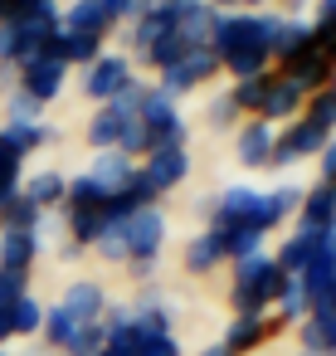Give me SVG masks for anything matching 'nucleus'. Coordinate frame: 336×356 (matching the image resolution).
<instances>
[{
	"label": "nucleus",
	"mask_w": 336,
	"mask_h": 356,
	"mask_svg": "<svg viewBox=\"0 0 336 356\" xmlns=\"http://www.w3.org/2000/svg\"><path fill=\"white\" fill-rule=\"evenodd\" d=\"M166 210L161 205H142V210H132L127 220H122V234H127V264H156L161 259V249H166Z\"/></svg>",
	"instance_id": "6"
},
{
	"label": "nucleus",
	"mask_w": 336,
	"mask_h": 356,
	"mask_svg": "<svg viewBox=\"0 0 336 356\" xmlns=\"http://www.w3.org/2000/svg\"><path fill=\"white\" fill-rule=\"evenodd\" d=\"M273 132H278V127H268L263 118L239 122V127H234V156H239V166H249V171H268V156H273Z\"/></svg>",
	"instance_id": "13"
},
{
	"label": "nucleus",
	"mask_w": 336,
	"mask_h": 356,
	"mask_svg": "<svg viewBox=\"0 0 336 356\" xmlns=\"http://www.w3.org/2000/svg\"><path fill=\"white\" fill-rule=\"evenodd\" d=\"M137 79V64H132V54H122V49H103L83 74H78V88H83V98L88 103H108V98H117L127 83Z\"/></svg>",
	"instance_id": "5"
},
{
	"label": "nucleus",
	"mask_w": 336,
	"mask_h": 356,
	"mask_svg": "<svg viewBox=\"0 0 336 356\" xmlns=\"http://www.w3.org/2000/svg\"><path fill=\"white\" fill-rule=\"evenodd\" d=\"M137 356H185V351H180V341H176V332H161V337H142V346H137Z\"/></svg>",
	"instance_id": "42"
},
{
	"label": "nucleus",
	"mask_w": 336,
	"mask_h": 356,
	"mask_svg": "<svg viewBox=\"0 0 336 356\" xmlns=\"http://www.w3.org/2000/svg\"><path fill=\"white\" fill-rule=\"evenodd\" d=\"M273 322H302L307 317V293H302V283L287 273V283H283V293H278V302H273Z\"/></svg>",
	"instance_id": "34"
},
{
	"label": "nucleus",
	"mask_w": 336,
	"mask_h": 356,
	"mask_svg": "<svg viewBox=\"0 0 336 356\" xmlns=\"http://www.w3.org/2000/svg\"><path fill=\"white\" fill-rule=\"evenodd\" d=\"M326 322V356H336V317H321Z\"/></svg>",
	"instance_id": "47"
},
{
	"label": "nucleus",
	"mask_w": 336,
	"mask_h": 356,
	"mask_svg": "<svg viewBox=\"0 0 336 356\" xmlns=\"http://www.w3.org/2000/svg\"><path fill=\"white\" fill-rule=\"evenodd\" d=\"M142 88H146V79H132V83L117 93V98H108L103 108H93V118H88V132H83L93 152H117V142H122L127 122H137Z\"/></svg>",
	"instance_id": "3"
},
{
	"label": "nucleus",
	"mask_w": 336,
	"mask_h": 356,
	"mask_svg": "<svg viewBox=\"0 0 336 356\" xmlns=\"http://www.w3.org/2000/svg\"><path fill=\"white\" fill-rule=\"evenodd\" d=\"M331 83H336V59H331Z\"/></svg>",
	"instance_id": "53"
},
{
	"label": "nucleus",
	"mask_w": 336,
	"mask_h": 356,
	"mask_svg": "<svg viewBox=\"0 0 336 356\" xmlns=\"http://www.w3.org/2000/svg\"><path fill=\"white\" fill-rule=\"evenodd\" d=\"M132 171H137V161L122 156V152H93V161H88V176H93L108 195H122L127 181H132Z\"/></svg>",
	"instance_id": "21"
},
{
	"label": "nucleus",
	"mask_w": 336,
	"mask_h": 356,
	"mask_svg": "<svg viewBox=\"0 0 336 356\" xmlns=\"http://www.w3.org/2000/svg\"><path fill=\"white\" fill-rule=\"evenodd\" d=\"M307 6H312V0H283V10H278V15H297V10H307Z\"/></svg>",
	"instance_id": "48"
},
{
	"label": "nucleus",
	"mask_w": 336,
	"mask_h": 356,
	"mask_svg": "<svg viewBox=\"0 0 336 356\" xmlns=\"http://www.w3.org/2000/svg\"><path fill=\"white\" fill-rule=\"evenodd\" d=\"M302 108H307V93H302L292 79H283V74L273 69V74H268V88H263V103H258V118H263L268 127H283V122H297Z\"/></svg>",
	"instance_id": "10"
},
{
	"label": "nucleus",
	"mask_w": 336,
	"mask_h": 356,
	"mask_svg": "<svg viewBox=\"0 0 336 356\" xmlns=\"http://www.w3.org/2000/svg\"><path fill=\"white\" fill-rule=\"evenodd\" d=\"M59 25L64 30H74V35H88V40H103L108 44V35L117 30L103 10H98V0H69V6L59 10Z\"/></svg>",
	"instance_id": "17"
},
{
	"label": "nucleus",
	"mask_w": 336,
	"mask_h": 356,
	"mask_svg": "<svg viewBox=\"0 0 336 356\" xmlns=\"http://www.w3.org/2000/svg\"><path fill=\"white\" fill-rule=\"evenodd\" d=\"M268 332H278L273 317H229L219 346H224L229 356H258V346L268 341Z\"/></svg>",
	"instance_id": "16"
},
{
	"label": "nucleus",
	"mask_w": 336,
	"mask_h": 356,
	"mask_svg": "<svg viewBox=\"0 0 336 356\" xmlns=\"http://www.w3.org/2000/svg\"><path fill=\"white\" fill-rule=\"evenodd\" d=\"M205 122H210V127H215V132H234V127H239V122H244V113H239V108H234V98H229V88H224V93H215V98H210V108H205Z\"/></svg>",
	"instance_id": "36"
},
{
	"label": "nucleus",
	"mask_w": 336,
	"mask_h": 356,
	"mask_svg": "<svg viewBox=\"0 0 336 356\" xmlns=\"http://www.w3.org/2000/svg\"><path fill=\"white\" fill-rule=\"evenodd\" d=\"M185 54H190V44L180 40V30H171V35H161V40H156V44H151V49H146L137 64H142V69H151V74H161V69L180 64Z\"/></svg>",
	"instance_id": "28"
},
{
	"label": "nucleus",
	"mask_w": 336,
	"mask_h": 356,
	"mask_svg": "<svg viewBox=\"0 0 336 356\" xmlns=\"http://www.w3.org/2000/svg\"><path fill=\"white\" fill-rule=\"evenodd\" d=\"M302 49H312V20H302V15H283L278 30H273V40H268L273 64H287V59H297Z\"/></svg>",
	"instance_id": "18"
},
{
	"label": "nucleus",
	"mask_w": 336,
	"mask_h": 356,
	"mask_svg": "<svg viewBox=\"0 0 336 356\" xmlns=\"http://www.w3.org/2000/svg\"><path fill=\"white\" fill-rule=\"evenodd\" d=\"M278 10H215V25H210V49L219 59V74H229L234 83L239 79H263L273 54H268V40L278 30Z\"/></svg>",
	"instance_id": "1"
},
{
	"label": "nucleus",
	"mask_w": 336,
	"mask_h": 356,
	"mask_svg": "<svg viewBox=\"0 0 336 356\" xmlns=\"http://www.w3.org/2000/svg\"><path fill=\"white\" fill-rule=\"evenodd\" d=\"M317 161H321V181H326V186H336V137H326V147H321V156H317Z\"/></svg>",
	"instance_id": "43"
},
{
	"label": "nucleus",
	"mask_w": 336,
	"mask_h": 356,
	"mask_svg": "<svg viewBox=\"0 0 336 356\" xmlns=\"http://www.w3.org/2000/svg\"><path fill=\"white\" fill-rule=\"evenodd\" d=\"M20 186H25V156L15 152V142H10L6 132H0V205L15 200Z\"/></svg>",
	"instance_id": "26"
},
{
	"label": "nucleus",
	"mask_w": 336,
	"mask_h": 356,
	"mask_svg": "<svg viewBox=\"0 0 336 356\" xmlns=\"http://www.w3.org/2000/svg\"><path fill=\"white\" fill-rule=\"evenodd\" d=\"M195 356H229V351H224V346H219V341H210V346H200V351H195Z\"/></svg>",
	"instance_id": "49"
},
{
	"label": "nucleus",
	"mask_w": 336,
	"mask_h": 356,
	"mask_svg": "<svg viewBox=\"0 0 336 356\" xmlns=\"http://www.w3.org/2000/svg\"><path fill=\"white\" fill-rule=\"evenodd\" d=\"M74 332H78V322L59 307V302H49L44 307V327H40V341H44V351H64L69 341H74Z\"/></svg>",
	"instance_id": "29"
},
{
	"label": "nucleus",
	"mask_w": 336,
	"mask_h": 356,
	"mask_svg": "<svg viewBox=\"0 0 336 356\" xmlns=\"http://www.w3.org/2000/svg\"><path fill=\"white\" fill-rule=\"evenodd\" d=\"M15 83H20V69H15V64H0V88H6V93H10Z\"/></svg>",
	"instance_id": "45"
},
{
	"label": "nucleus",
	"mask_w": 336,
	"mask_h": 356,
	"mask_svg": "<svg viewBox=\"0 0 336 356\" xmlns=\"http://www.w3.org/2000/svg\"><path fill=\"white\" fill-rule=\"evenodd\" d=\"M268 74H273V69H268ZM268 74H263V79H239V83H229V98H234V108H239L244 118H258V103H263Z\"/></svg>",
	"instance_id": "35"
},
{
	"label": "nucleus",
	"mask_w": 336,
	"mask_h": 356,
	"mask_svg": "<svg viewBox=\"0 0 336 356\" xmlns=\"http://www.w3.org/2000/svg\"><path fill=\"white\" fill-rule=\"evenodd\" d=\"M59 259H69V264H74V259H83V249H78L74 239H64V244H59Z\"/></svg>",
	"instance_id": "46"
},
{
	"label": "nucleus",
	"mask_w": 336,
	"mask_h": 356,
	"mask_svg": "<svg viewBox=\"0 0 336 356\" xmlns=\"http://www.w3.org/2000/svg\"><path fill=\"white\" fill-rule=\"evenodd\" d=\"M112 195L88 176V171H78V176H69V195H64V205H108Z\"/></svg>",
	"instance_id": "37"
},
{
	"label": "nucleus",
	"mask_w": 336,
	"mask_h": 356,
	"mask_svg": "<svg viewBox=\"0 0 336 356\" xmlns=\"http://www.w3.org/2000/svg\"><path fill=\"white\" fill-rule=\"evenodd\" d=\"M336 10V0H317V15H331Z\"/></svg>",
	"instance_id": "51"
},
{
	"label": "nucleus",
	"mask_w": 336,
	"mask_h": 356,
	"mask_svg": "<svg viewBox=\"0 0 336 356\" xmlns=\"http://www.w3.org/2000/svg\"><path fill=\"white\" fill-rule=\"evenodd\" d=\"M278 74H283V79H292V83H297V88H302L307 98H312V93H321V88H331V54L312 44V49H302L297 59H287V64H278Z\"/></svg>",
	"instance_id": "12"
},
{
	"label": "nucleus",
	"mask_w": 336,
	"mask_h": 356,
	"mask_svg": "<svg viewBox=\"0 0 336 356\" xmlns=\"http://www.w3.org/2000/svg\"><path fill=\"white\" fill-rule=\"evenodd\" d=\"M210 79H219V59H215V49L205 44V49H190L180 64H171V69H161L151 83L156 88H166L171 98H185V93H195V88H205Z\"/></svg>",
	"instance_id": "8"
},
{
	"label": "nucleus",
	"mask_w": 336,
	"mask_h": 356,
	"mask_svg": "<svg viewBox=\"0 0 336 356\" xmlns=\"http://www.w3.org/2000/svg\"><path fill=\"white\" fill-rule=\"evenodd\" d=\"M59 0H0V20H30V15H54Z\"/></svg>",
	"instance_id": "41"
},
{
	"label": "nucleus",
	"mask_w": 336,
	"mask_h": 356,
	"mask_svg": "<svg viewBox=\"0 0 336 356\" xmlns=\"http://www.w3.org/2000/svg\"><path fill=\"white\" fill-rule=\"evenodd\" d=\"M127 273H132V278H137V283L146 288V283L156 278V264H142V259H137V264H127Z\"/></svg>",
	"instance_id": "44"
},
{
	"label": "nucleus",
	"mask_w": 336,
	"mask_h": 356,
	"mask_svg": "<svg viewBox=\"0 0 336 356\" xmlns=\"http://www.w3.org/2000/svg\"><path fill=\"white\" fill-rule=\"evenodd\" d=\"M302 118H307V122H312L317 132L336 137V93H331V88L312 93V98H307V108H302Z\"/></svg>",
	"instance_id": "32"
},
{
	"label": "nucleus",
	"mask_w": 336,
	"mask_h": 356,
	"mask_svg": "<svg viewBox=\"0 0 336 356\" xmlns=\"http://www.w3.org/2000/svg\"><path fill=\"white\" fill-rule=\"evenodd\" d=\"M40 254H44L40 234H0V268H6V273H25L30 278Z\"/></svg>",
	"instance_id": "22"
},
{
	"label": "nucleus",
	"mask_w": 336,
	"mask_h": 356,
	"mask_svg": "<svg viewBox=\"0 0 336 356\" xmlns=\"http://www.w3.org/2000/svg\"><path fill=\"white\" fill-rule=\"evenodd\" d=\"M20 195H25V200H35L44 215H49V210H64L69 176H64V171H49V166H44V171H30V176H25V186H20Z\"/></svg>",
	"instance_id": "20"
},
{
	"label": "nucleus",
	"mask_w": 336,
	"mask_h": 356,
	"mask_svg": "<svg viewBox=\"0 0 336 356\" xmlns=\"http://www.w3.org/2000/svg\"><path fill=\"white\" fill-rule=\"evenodd\" d=\"M171 30H176V20H171L161 6H151L146 15H137V20L127 25V54H132V64H137V59H142L161 35H171Z\"/></svg>",
	"instance_id": "19"
},
{
	"label": "nucleus",
	"mask_w": 336,
	"mask_h": 356,
	"mask_svg": "<svg viewBox=\"0 0 336 356\" xmlns=\"http://www.w3.org/2000/svg\"><path fill=\"white\" fill-rule=\"evenodd\" d=\"M6 122H15V127H25V122H44V103L30 98L25 88H10V93H6Z\"/></svg>",
	"instance_id": "33"
},
{
	"label": "nucleus",
	"mask_w": 336,
	"mask_h": 356,
	"mask_svg": "<svg viewBox=\"0 0 336 356\" xmlns=\"http://www.w3.org/2000/svg\"><path fill=\"white\" fill-rule=\"evenodd\" d=\"M297 356H317V351H302V346H297Z\"/></svg>",
	"instance_id": "52"
},
{
	"label": "nucleus",
	"mask_w": 336,
	"mask_h": 356,
	"mask_svg": "<svg viewBox=\"0 0 336 356\" xmlns=\"http://www.w3.org/2000/svg\"><path fill=\"white\" fill-rule=\"evenodd\" d=\"M137 118H142V127H146V137H151V152H156V147H190V127H185V118H180V98H171L166 88L146 83Z\"/></svg>",
	"instance_id": "4"
},
{
	"label": "nucleus",
	"mask_w": 336,
	"mask_h": 356,
	"mask_svg": "<svg viewBox=\"0 0 336 356\" xmlns=\"http://www.w3.org/2000/svg\"><path fill=\"white\" fill-rule=\"evenodd\" d=\"M0 356H10V351H6V346H0Z\"/></svg>",
	"instance_id": "54"
},
{
	"label": "nucleus",
	"mask_w": 336,
	"mask_h": 356,
	"mask_svg": "<svg viewBox=\"0 0 336 356\" xmlns=\"http://www.w3.org/2000/svg\"><path fill=\"white\" fill-rule=\"evenodd\" d=\"M137 166H142V176L156 186V195H171V191L185 186V176H190V147H156V152H146Z\"/></svg>",
	"instance_id": "11"
},
{
	"label": "nucleus",
	"mask_w": 336,
	"mask_h": 356,
	"mask_svg": "<svg viewBox=\"0 0 336 356\" xmlns=\"http://www.w3.org/2000/svg\"><path fill=\"white\" fill-rule=\"evenodd\" d=\"M25 293H30V278L25 273H6V268H0V346L10 341V307Z\"/></svg>",
	"instance_id": "31"
},
{
	"label": "nucleus",
	"mask_w": 336,
	"mask_h": 356,
	"mask_svg": "<svg viewBox=\"0 0 336 356\" xmlns=\"http://www.w3.org/2000/svg\"><path fill=\"white\" fill-rule=\"evenodd\" d=\"M180 264H185V273H190V278H205V273H215V268L224 264V249H219V239H215L210 229H200V234H190V239H185Z\"/></svg>",
	"instance_id": "23"
},
{
	"label": "nucleus",
	"mask_w": 336,
	"mask_h": 356,
	"mask_svg": "<svg viewBox=\"0 0 336 356\" xmlns=\"http://www.w3.org/2000/svg\"><path fill=\"white\" fill-rule=\"evenodd\" d=\"M103 341H108L103 322H83V327L74 332V341H69L59 356H98V351H103Z\"/></svg>",
	"instance_id": "38"
},
{
	"label": "nucleus",
	"mask_w": 336,
	"mask_h": 356,
	"mask_svg": "<svg viewBox=\"0 0 336 356\" xmlns=\"http://www.w3.org/2000/svg\"><path fill=\"white\" fill-rule=\"evenodd\" d=\"M321 147H326V132H317L307 118L283 122V127L273 132V156H268V171H287V166H297V161H307V156H321Z\"/></svg>",
	"instance_id": "7"
},
{
	"label": "nucleus",
	"mask_w": 336,
	"mask_h": 356,
	"mask_svg": "<svg viewBox=\"0 0 336 356\" xmlns=\"http://www.w3.org/2000/svg\"><path fill=\"white\" fill-rule=\"evenodd\" d=\"M44 307H49V302H40L35 293L15 298V307H10V337H40V327H44Z\"/></svg>",
	"instance_id": "30"
},
{
	"label": "nucleus",
	"mask_w": 336,
	"mask_h": 356,
	"mask_svg": "<svg viewBox=\"0 0 336 356\" xmlns=\"http://www.w3.org/2000/svg\"><path fill=\"white\" fill-rule=\"evenodd\" d=\"M268 0H239V10H263Z\"/></svg>",
	"instance_id": "50"
},
{
	"label": "nucleus",
	"mask_w": 336,
	"mask_h": 356,
	"mask_svg": "<svg viewBox=\"0 0 336 356\" xmlns=\"http://www.w3.org/2000/svg\"><path fill=\"white\" fill-rule=\"evenodd\" d=\"M312 249H317V234H302V229H292L283 244H278V254H273V264L283 268V273H302L307 268V259H312Z\"/></svg>",
	"instance_id": "27"
},
{
	"label": "nucleus",
	"mask_w": 336,
	"mask_h": 356,
	"mask_svg": "<svg viewBox=\"0 0 336 356\" xmlns=\"http://www.w3.org/2000/svg\"><path fill=\"white\" fill-rule=\"evenodd\" d=\"M40 220H44V210L35 200H25V195H15V200L0 205V234H35Z\"/></svg>",
	"instance_id": "25"
},
{
	"label": "nucleus",
	"mask_w": 336,
	"mask_h": 356,
	"mask_svg": "<svg viewBox=\"0 0 336 356\" xmlns=\"http://www.w3.org/2000/svg\"><path fill=\"white\" fill-rule=\"evenodd\" d=\"M103 49H108L103 40L74 35V30H64V25H59V35H54V44H49V54H54V59H64L69 69H88V64H93V59H98Z\"/></svg>",
	"instance_id": "24"
},
{
	"label": "nucleus",
	"mask_w": 336,
	"mask_h": 356,
	"mask_svg": "<svg viewBox=\"0 0 336 356\" xmlns=\"http://www.w3.org/2000/svg\"><path fill=\"white\" fill-rule=\"evenodd\" d=\"M297 229H302V234H326V229H336V186L317 181V186H307V191H302Z\"/></svg>",
	"instance_id": "15"
},
{
	"label": "nucleus",
	"mask_w": 336,
	"mask_h": 356,
	"mask_svg": "<svg viewBox=\"0 0 336 356\" xmlns=\"http://www.w3.org/2000/svg\"><path fill=\"white\" fill-rule=\"evenodd\" d=\"M283 283H287V273L273 264L268 249L239 259V264H234V283H229V307H234V317H268L273 302H278V293H283Z\"/></svg>",
	"instance_id": "2"
},
{
	"label": "nucleus",
	"mask_w": 336,
	"mask_h": 356,
	"mask_svg": "<svg viewBox=\"0 0 336 356\" xmlns=\"http://www.w3.org/2000/svg\"><path fill=\"white\" fill-rule=\"evenodd\" d=\"M93 254H98V259H108V264H127V234H122V220H112V225L98 234Z\"/></svg>",
	"instance_id": "39"
},
{
	"label": "nucleus",
	"mask_w": 336,
	"mask_h": 356,
	"mask_svg": "<svg viewBox=\"0 0 336 356\" xmlns=\"http://www.w3.org/2000/svg\"><path fill=\"white\" fill-rule=\"evenodd\" d=\"M156 0H98V10L112 20V25H132L137 15H146Z\"/></svg>",
	"instance_id": "40"
},
{
	"label": "nucleus",
	"mask_w": 336,
	"mask_h": 356,
	"mask_svg": "<svg viewBox=\"0 0 336 356\" xmlns=\"http://www.w3.org/2000/svg\"><path fill=\"white\" fill-rule=\"evenodd\" d=\"M331 93H336V83H331Z\"/></svg>",
	"instance_id": "55"
},
{
	"label": "nucleus",
	"mask_w": 336,
	"mask_h": 356,
	"mask_svg": "<svg viewBox=\"0 0 336 356\" xmlns=\"http://www.w3.org/2000/svg\"><path fill=\"white\" fill-rule=\"evenodd\" d=\"M108 288L98 283V278H74L69 288H64V298H59V307L83 327V322H103V312H108Z\"/></svg>",
	"instance_id": "14"
},
{
	"label": "nucleus",
	"mask_w": 336,
	"mask_h": 356,
	"mask_svg": "<svg viewBox=\"0 0 336 356\" xmlns=\"http://www.w3.org/2000/svg\"><path fill=\"white\" fill-rule=\"evenodd\" d=\"M15 88H25L30 98H40V103L49 108V103L69 88V64H64V59H54V54L44 49V54H35V59H25V64H20V83H15Z\"/></svg>",
	"instance_id": "9"
}]
</instances>
